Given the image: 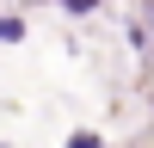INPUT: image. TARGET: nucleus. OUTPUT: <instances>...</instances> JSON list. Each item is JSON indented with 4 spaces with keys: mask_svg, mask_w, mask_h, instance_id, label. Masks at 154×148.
Segmentation results:
<instances>
[{
    "mask_svg": "<svg viewBox=\"0 0 154 148\" xmlns=\"http://www.w3.org/2000/svg\"><path fill=\"white\" fill-rule=\"evenodd\" d=\"M56 6L68 12V19H93V12H99V0H56Z\"/></svg>",
    "mask_w": 154,
    "mask_h": 148,
    "instance_id": "f03ea898",
    "label": "nucleus"
},
{
    "mask_svg": "<svg viewBox=\"0 0 154 148\" xmlns=\"http://www.w3.org/2000/svg\"><path fill=\"white\" fill-rule=\"evenodd\" d=\"M0 43H25V19H19V12H0Z\"/></svg>",
    "mask_w": 154,
    "mask_h": 148,
    "instance_id": "f257e3e1",
    "label": "nucleus"
},
{
    "mask_svg": "<svg viewBox=\"0 0 154 148\" xmlns=\"http://www.w3.org/2000/svg\"><path fill=\"white\" fill-rule=\"evenodd\" d=\"M68 148H105V136H99V130H74Z\"/></svg>",
    "mask_w": 154,
    "mask_h": 148,
    "instance_id": "7ed1b4c3",
    "label": "nucleus"
},
{
    "mask_svg": "<svg viewBox=\"0 0 154 148\" xmlns=\"http://www.w3.org/2000/svg\"><path fill=\"white\" fill-rule=\"evenodd\" d=\"M0 148H6V142H0Z\"/></svg>",
    "mask_w": 154,
    "mask_h": 148,
    "instance_id": "20e7f679",
    "label": "nucleus"
}]
</instances>
